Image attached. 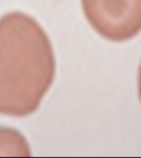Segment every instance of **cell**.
I'll use <instances>...</instances> for the list:
<instances>
[{
    "mask_svg": "<svg viewBox=\"0 0 141 158\" xmlns=\"http://www.w3.org/2000/svg\"><path fill=\"white\" fill-rule=\"evenodd\" d=\"M138 89H139V96H140L141 101V65L139 69V77H138Z\"/></svg>",
    "mask_w": 141,
    "mask_h": 158,
    "instance_id": "obj_4",
    "label": "cell"
},
{
    "mask_svg": "<svg viewBox=\"0 0 141 158\" xmlns=\"http://www.w3.org/2000/svg\"><path fill=\"white\" fill-rule=\"evenodd\" d=\"M54 74L52 44L42 27L21 12L0 19V113L22 117L35 112Z\"/></svg>",
    "mask_w": 141,
    "mask_h": 158,
    "instance_id": "obj_1",
    "label": "cell"
},
{
    "mask_svg": "<svg viewBox=\"0 0 141 158\" xmlns=\"http://www.w3.org/2000/svg\"><path fill=\"white\" fill-rule=\"evenodd\" d=\"M85 17L102 37L125 41L141 31V0H82Z\"/></svg>",
    "mask_w": 141,
    "mask_h": 158,
    "instance_id": "obj_2",
    "label": "cell"
},
{
    "mask_svg": "<svg viewBox=\"0 0 141 158\" xmlns=\"http://www.w3.org/2000/svg\"><path fill=\"white\" fill-rule=\"evenodd\" d=\"M30 156L29 146L19 133L11 129L0 128V155Z\"/></svg>",
    "mask_w": 141,
    "mask_h": 158,
    "instance_id": "obj_3",
    "label": "cell"
}]
</instances>
